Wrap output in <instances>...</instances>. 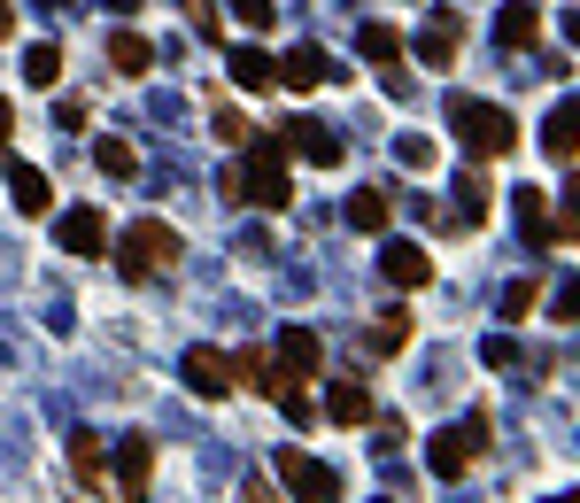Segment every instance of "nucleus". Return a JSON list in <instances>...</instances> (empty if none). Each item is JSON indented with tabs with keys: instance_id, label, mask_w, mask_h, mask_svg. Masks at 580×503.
<instances>
[{
	"instance_id": "1",
	"label": "nucleus",
	"mask_w": 580,
	"mask_h": 503,
	"mask_svg": "<svg viewBox=\"0 0 580 503\" xmlns=\"http://www.w3.org/2000/svg\"><path fill=\"white\" fill-rule=\"evenodd\" d=\"M449 132H456V140L480 156V164L511 156V140H519V132H511V117H503L495 101H449Z\"/></svg>"
},
{
	"instance_id": "2",
	"label": "nucleus",
	"mask_w": 580,
	"mask_h": 503,
	"mask_svg": "<svg viewBox=\"0 0 580 503\" xmlns=\"http://www.w3.org/2000/svg\"><path fill=\"white\" fill-rule=\"evenodd\" d=\"M186 248H178V233L163 225V217H132V233H125V279H155V272H170Z\"/></svg>"
},
{
	"instance_id": "3",
	"label": "nucleus",
	"mask_w": 580,
	"mask_h": 503,
	"mask_svg": "<svg viewBox=\"0 0 580 503\" xmlns=\"http://www.w3.org/2000/svg\"><path fill=\"white\" fill-rule=\"evenodd\" d=\"M272 473H279V489H287L294 503H341V473H333V465H317L309 450H279V457H272Z\"/></svg>"
},
{
	"instance_id": "4",
	"label": "nucleus",
	"mask_w": 580,
	"mask_h": 503,
	"mask_svg": "<svg viewBox=\"0 0 580 503\" xmlns=\"http://www.w3.org/2000/svg\"><path fill=\"white\" fill-rule=\"evenodd\" d=\"M240 194H248V201H264V209H287V201H294V186H287V140H264V148H256V164L240 170Z\"/></svg>"
},
{
	"instance_id": "5",
	"label": "nucleus",
	"mask_w": 580,
	"mask_h": 503,
	"mask_svg": "<svg viewBox=\"0 0 580 503\" xmlns=\"http://www.w3.org/2000/svg\"><path fill=\"white\" fill-rule=\"evenodd\" d=\"M480 450H488V418H464V426H441V434H434L426 465H434L441 481H456V473H464V465H472Z\"/></svg>"
},
{
	"instance_id": "6",
	"label": "nucleus",
	"mask_w": 580,
	"mask_h": 503,
	"mask_svg": "<svg viewBox=\"0 0 580 503\" xmlns=\"http://www.w3.org/2000/svg\"><path fill=\"white\" fill-rule=\"evenodd\" d=\"M356 47H364V62L387 78V93H411V78H403V39H395L387 23H364V31H356Z\"/></svg>"
},
{
	"instance_id": "7",
	"label": "nucleus",
	"mask_w": 580,
	"mask_h": 503,
	"mask_svg": "<svg viewBox=\"0 0 580 503\" xmlns=\"http://www.w3.org/2000/svg\"><path fill=\"white\" fill-rule=\"evenodd\" d=\"M380 279H387V287H426V279H434V256L411 248V240H387V248H380Z\"/></svg>"
},
{
	"instance_id": "8",
	"label": "nucleus",
	"mask_w": 580,
	"mask_h": 503,
	"mask_svg": "<svg viewBox=\"0 0 580 503\" xmlns=\"http://www.w3.org/2000/svg\"><path fill=\"white\" fill-rule=\"evenodd\" d=\"M325 78H341V62L325 47H294L287 62H279V86H294V93H317Z\"/></svg>"
},
{
	"instance_id": "9",
	"label": "nucleus",
	"mask_w": 580,
	"mask_h": 503,
	"mask_svg": "<svg viewBox=\"0 0 580 503\" xmlns=\"http://www.w3.org/2000/svg\"><path fill=\"white\" fill-rule=\"evenodd\" d=\"M542 156H550V164H573L580 156V93L550 109V125H542Z\"/></svg>"
},
{
	"instance_id": "10",
	"label": "nucleus",
	"mask_w": 580,
	"mask_h": 503,
	"mask_svg": "<svg viewBox=\"0 0 580 503\" xmlns=\"http://www.w3.org/2000/svg\"><path fill=\"white\" fill-rule=\"evenodd\" d=\"M279 140H287V148H294V156H302V164H325V170L341 164V140H333L325 125H309V117H294L287 132H279Z\"/></svg>"
},
{
	"instance_id": "11",
	"label": "nucleus",
	"mask_w": 580,
	"mask_h": 503,
	"mask_svg": "<svg viewBox=\"0 0 580 503\" xmlns=\"http://www.w3.org/2000/svg\"><path fill=\"white\" fill-rule=\"evenodd\" d=\"M317 364H325L317 334H309V326H287V334H279V372H287V379H317Z\"/></svg>"
},
{
	"instance_id": "12",
	"label": "nucleus",
	"mask_w": 580,
	"mask_h": 503,
	"mask_svg": "<svg viewBox=\"0 0 580 503\" xmlns=\"http://www.w3.org/2000/svg\"><path fill=\"white\" fill-rule=\"evenodd\" d=\"M233 86H240V93H272V86H279V62H272L264 47H233Z\"/></svg>"
},
{
	"instance_id": "13",
	"label": "nucleus",
	"mask_w": 580,
	"mask_h": 503,
	"mask_svg": "<svg viewBox=\"0 0 580 503\" xmlns=\"http://www.w3.org/2000/svg\"><path fill=\"white\" fill-rule=\"evenodd\" d=\"M387 217H395V194L387 186H356L348 194V225L356 233H387Z\"/></svg>"
},
{
	"instance_id": "14",
	"label": "nucleus",
	"mask_w": 580,
	"mask_h": 503,
	"mask_svg": "<svg viewBox=\"0 0 580 503\" xmlns=\"http://www.w3.org/2000/svg\"><path fill=\"white\" fill-rule=\"evenodd\" d=\"M55 233H62V248H70V256H101V240H109L101 209H70V217H62Z\"/></svg>"
},
{
	"instance_id": "15",
	"label": "nucleus",
	"mask_w": 580,
	"mask_h": 503,
	"mask_svg": "<svg viewBox=\"0 0 580 503\" xmlns=\"http://www.w3.org/2000/svg\"><path fill=\"white\" fill-rule=\"evenodd\" d=\"M186 387H194V395H209V403H217V395H225V387H233V364H225V356H217V348H194V356H186Z\"/></svg>"
},
{
	"instance_id": "16",
	"label": "nucleus",
	"mask_w": 580,
	"mask_h": 503,
	"mask_svg": "<svg viewBox=\"0 0 580 503\" xmlns=\"http://www.w3.org/2000/svg\"><path fill=\"white\" fill-rule=\"evenodd\" d=\"M233 379H240V387H256V395H279V387H287L279 356H264V348H240V356H233Z\"/></svg>"
},
{
	"instance_id": "17",
	"label": "nucleus",
	"mask_w": 580,
	"mask_h": 503,
	"mask_svg": "<svg viewBox=\"0 0 580 503\" xmlns=\"http://www.w3.org/2000/svg\"><path fill=\"white\" fill-rule=\"evenodd\" d=\"M325 418H333V426H372V395H364V379L325 387Z\"/></svg>"
},
{
	"instance_id": "18",
	"label": "nucleus",
	"mask_w": 580,
	"mask_h": 503,
	"mask_svg": "<svg viewBox=\"0 0 580 503\" xmlns=\"http://www.w3.org/2000/svg\"><path fill=\"white\" fill-rule=\"evenodd\" d=\"M456 47H464V23H456V16H434V23L419 31V62H434V70L456 62Z\"/></svg>"
},
{
	"instance_id": "19",
	"label": "nucleus",
	"mask_w": 580,
	"mask_h": 503,
	"mask_svg": "<svg viewBox=\"0 0 580 503\" xmlns=\"http://www.w3.org/2000/svg\"><path fill=\"white\" fill-rule=\"evenodd\" d=\"M8 194H16V209H31V217H47V209H55L47 170H31V164H8Z\"/></svg>"
},
{
	"instance_id": "20",
	"label": "nucleus",
	"mask_w": 580,
	"mask_h": 503,
	"mask_svg": "<svg viewBox=\"0 0 580 503\" xmlns=\"http://www.w3.org/2000/svg\"><path fill=\"white\" fill-rule=\"evenodd\" d=\"M147 473H155V442H147V434H132V442L117 450V481H125V496H140Z\"/></svg>"
},
{
	"instance_id": "21",
	"label": "nucleus",
	"mask_w": 580,
	"mask_h": 503,
	"mask_svg": "<svg viewBox=\"0 0 580 503\" xmlns=\"http://www.w3.org/2000/svg\"><path fill=\"white\" fill-rule=\"evenodd\" d=\"M109 62H117L125 78H147V70H155V47H147L140 31H117V39H109Z\"/></svg>"
},
{
	"instance_id": "22",
	"label": "nucleus",
	"mask_w": 580,
	"mask_h": 503,
	"mask_svg": "<svg viewBox=\"0 0 580 503\" xmlns=\"http://www.w3.org/2000/svg\"><path fill=\"white\" fill-rule=\"evenodd\" d=\"M534 31H542V23H534V8H527V0H511V8L495 16V39H503V47H534Z\"/></svg>"
},
{
	"instance_id": "23",
	"label": "nucleus",
	"mask_w": 580,
	"mask_h": 503,
	"mask_svg": "<svg viewBox=\"0 0 580 503\" xmlns=\"http://www.w3.org/2000/svg\"><path fill=\"white\" fill-rule=\"evenodd\" d=\"M94 164L109 170V178H132V170H140V156H132V140H101V148H94Z\"/></svg>"
},
{
	"instance_id": "24",
	"label": "nucleus",
	"mask_w": 580,
	"mask_h": 503,
	"mask_svg": "<svg viewBox=\"0 0 580 503\" xmlns=\"http://www.w3.org/2000/svg\"><path fill=\"white\" fill-rule=\"evenodd\" d=\"M23 78H31V86H55V78H62V47H31V55H23Z\"/></svg>"
},
{
	"instance_id": "25",
	"label": "nucleus",
	"mask_w": 580,
	"mask_h": 503,
	"mask_svg": "<svg viewBox=\"0 0 580 503\" xmlns=\"http://www.w3.org/2000/svg\"><path fill=\"white\" fill-rule=\"evenodd\" d=\"M550 240H580V178L558 194V233H550Z\"/></svg>"
},
{
	"instance_id": "26",
	"label": "nucleus",
	"mask_w": 580,
	"mask_h": 503,
	"mask_svg": "<svg viewBox=\"0 0 580 503\" xmlns=\"http://www.w3.org/2000/svg\"><path fill=\"white\" fill-rule=\"evenodd\" d=\"M395 156H403V170H434V140H426V132H403Z\"/></svg>"
},
{
	"instance_id": "27",
	"label": "nucleus",
	"mask_w": 580,
	"mask_h": 503,
	"mask_svg": "<svg viewBox=\"0 0 580 503\" xmlns=\"http://www.w3.org/2000/svg\"><path fill=\"white\" fill-rule=\"evenodd\" d=\"M403 341H411V318H403V310H387V318L372 326V348H403Z\"/></svg>"
},
{
	"instance_id": "28",
	"label": "nucleus",
	"mask_w": 580,
	"mask_h": 503,
	"mask_svg": "<svg viewBox=\"0 0 580 503\" xmlns=\"http://www.w3.org/2000/svg\"><path fill=\"white\" fill-rule=\"evenodd\" d=\"M550 318H558V326H580V279H566V287L550 295Z\"/></svg>"
},
{
	"instance_id": "29",
	"label": "nucleus",
	"mask_w": 580,
	"mask_h": 503,
	"mask_svg": "<svg viewBox=\"0 0 580 503\" xmlns=\"http://www.w3.org/2000/svg\"><path fill=\"white\" fill-rule=\"evenodd\" d=\"M209 132H217L225 148H240V140H248V117H240V109H217V117H209Z\"/></svg>"
},
{
	"instance_id": "30",
	"label": "nucleus",
	"mask_w": 580,
	"mask_h": 503,
	"mask_svg": "<svg viewBox=\"0 0 580 503\" xmlns=\"http://www.w3.org/2000/svg\"><path fill=\"white\" fill-rule=\"evenodd\" d=\"M70 465L94 481V473H101V442H94V434H70Z\"/></svg>"
},
{
	"instance_id": "31",
	"label": "nucleus",
	"mask_w": 580,
	"mask_h": 503,
	"mask_svg": "<svg viewBox=\"0 0 580 503\" xmlns=\"http://www.w3.org/2000/svg\"><path fill=\"white\" fill-rule=\"evenodd\" d=\"M527 310H534V279H511L503 287V318H527Z\"/></svg>"
},
{
	"instance_id": "32",
	"label": "nucleus",
	"mask_w": 580,
	"mask_h": 503,
	"mask_svg": "<svg viewBox=\"0 0 580 503\" xmlns=\"http://www.w3.org/2000/svg\"><path fill=\"white\" fill-rule=\"evenodd\" d=\"M186 23H194V31H201V39H217V31H225V16H217V8H209V0H186Z\"/></svg>"
},
{
	"instance_id": "33",
	"label": "nucleus",
	"mask_w": 580,
	"mask_h": 503,
	"mask_svg": "<svg viewBox=\"0 0 580 503\" xmlns=\"http://www.w3.org/2000/svg\"><path fill=\"white\" fill-rule=\"evenodd\" d=\"M233 16H240V23H264V31H272V16H279V0H233Z\"/></svg>"
},
{
	"instance_id": "34",
	"label": "nucleus",
	"mask_w": 580,
	"mask_h": 503,
	"mask_svg": "<svg viewBox=\"0 0 580 503\" xmlns=\"http://www.w3.org/2000/svg\"><path fill=\"white\" fill-rule=\"evenodd\" d=\"M55 125L62 132H86V101H55Z\"/></svg>"
},
{
	"instance_id": "35",
	"label": "nucleus",
	"mask_w": 580,
	"mask_h": 503,
	"mask_svg": "<svg viewBox=\"0 0 580 503\" xmlns=\"http://www.w3.org/2000/svg\"><path fill=\"white\" fill-rule=\"evenodd\" d=\"M240 503H279V481H248V489H240Z\"/></svg>"
},
{
	"instance_id": "36",
	"label": "nucleus",
	"mask_w": 580,
	"mask_h": 503,
	"mask_svg": "<svg viewBox=\"0 0 580 503\" xmlns=\"http://www.w3.org/2000/svg\"><path fill=\"white\" fill-rule=\"evenodd\" d=\"M8 132H16V101L0 93V148H8Z\"/></svg>"
},
{
	"instance_id": "37",
	"label": "nucleus",
	"mask_w": 580,
	"mask_h": 503,
	"mask_svg": "<svg viewBox=\"0 0 580 503\" xmlns=\"http://www.w3.org/2000/svg\"><path fill=\"white\" fill-rule=\"evenodd\" d=\"M8 31H16V8H8V0H0V39H8Z\"/></svg>"
},
{
	"instance_id": "38",
	"label": "nucleus",
	"mask_w": 580,
	"mask_h": 503,
	"mask_svg": "<svg viewBox=\"0 0 580 503\" xmlns=\"http://www.w3.org/2000/svg\"><path fill=\"white\" fill-rule=\"evenodd\" d=\"M566 39H573V47H580V8H573V16H566Z\"/></svg>"
},
{
	"instance_id": "39",
	"label": "nucleus",
	"mask_w": 580,
	"mask_h": 503,
	"mask_svg": "<svg viewBox=\"0 0 580 503\" xmlns=\"http://www.w3.org/2000/svg\"><path fill=\"white\" fill-rule=\"evenodd\" d=\"M109 8H117V16H132V8H140V0H109Z\"/></svg>"
},
{
	"instance_id": "40",
	"label": "nucleus",
	"mask_w": 580,
	"mask_h": 503,
	"mask_svg": "<svg viewBox=\"0 0 580 503\" xmlns=\"http://www.w3.org/2000/svg\"><path fill=\"white\" fill-rule=\"evenodd\" d=\"M558 503H580V496H558Z\"/></svg>"
}]
</instances>
